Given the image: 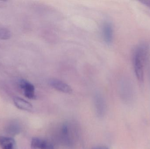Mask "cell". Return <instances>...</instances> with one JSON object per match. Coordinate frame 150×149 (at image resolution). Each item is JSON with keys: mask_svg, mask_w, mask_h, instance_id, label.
<instances>
[{"mask_svg": "<svg viewBox=\"0 0 150 149\" xmlns=\"http://www.w3.org/2000/svg\"><path fill=\"white\" fill-rule=\"evenodd\" d=\"M149 52V48L146 45H139L134 52V66L135 73L138 81L142 82L144 77V68Z\"/></svg>", "mask_w": 150, "mask_h": 149, "instance_id": "cell-1", "label": "cell"}, {"mask_svg": "<svg viewBox=\"0 0 150 149\" xmlns=\"http://www.w3.org/2000/svg\"><path fill=\"white\" fill-rule=\"evenodd\" d=\"M19 86L23 90L24 94L25 97L30 99L36 98L35 87L31 83L25 80H21L19 82Z\"/></svg>", "mask_w": 150, "mask_h": 149, "instance_id": "cell-2", "label": "cell"}, {"mask_svg": "<svg viewBox=\"0 0 150 149\" xmlns=\"http://www.w3.org/2000/svg\"><path fill=\"white\" fill-rule=\"evenodd\" d=\"M49 83L51 87L59 92L67 94L72 92L71 87L62 80L56 79H52L49 80Z\"/></svg>", "mask_w": 150, "mask_h": 149, "instance_id": "cell-3", "label": "cell"}, {"mask_svg": "<svg viewBox=\"0 0 150 149\" xmlns=\"http://www.w3.org/2000/svg\"><path fill=\"white\" fill-rule=\"evenodd\" d=\"M102 31L104 41L107 44L110 45L113 39V28L112 24L109 22L105 23L102 27Z\"/></svg>", "mask_w": 150, "mask_h": 149, "instance_id": "cell-4", "label": "cell"}, {"mask_svg": "<svg viewBox=\"0 0 150 149\" xmlns=\"http://www.w3.org/2000/svg\"><path fill=\"white\" fill-rule=\"evenodd\" d=\"M32 149H54L52 143L39 138H33L31 143Z\"/></svg>", "mask_w": 150, "mask_h": 149, "instance_id": "cell-5", "label": "cell"}, {"mask_svg": "<svg viewBox=\"0 0 150 149\" xmlns=\"http://www.w3.org/2000/svg\"><path fill=\"white\" fill-rule=\"evenodd\" d=\"M0 147L2 149H17L15 140L6 136H0Z\"/></svg>", "mask_w": 150, "mask_h": 149, "instance_id": "cell-6", "label": "cell"}, {"mask_svg": "<svg viewBox=\"0 0 150 149\" xmlns=\"http://www.w3.org/2000/svg\"><path fill=\"white\" fill-rule=\"evenodd\" d=\"M14 104L19 109L25 111L32 110L33 106L30 102L19 97H15L13 99Z\"/></svg>", "mask_w": 150, "mask_h": 149, "instance_id": "cell-7", "label": "cell"}, {"mask_svg": "<svg viewBox=\"0 0 150 149\" xmlns=\"http://www.w3.org/2000/svg\"><path fill=\"white\" fill-rule=\"evenodd\" d=\"M11 36L10 31L7 29L0 28V39L7 40L9 39Z\"/></svg>", "mask_w": 150, "mask_h": 149, "instance_id": "cell-8", "label": "cell"}, {"mask_svg": "<svg viewBox=\"0 0 150 149\" xmlns=\"http://www.w3.org/2000/svg\"><path fill=\"white\" fill-rule=\"evenodd\" d=\"M141 2L143 4L150 9V1H143Z\"/></svg>", "mask_w": 150, "mask_h": 149, "instance_id": "cell-9", "label": "cell"}, {"mask_svg": "<svg viewBox=\"0 0 150 149\" xmlns=\"http://www.w3.org/2000/svg\"><path fill=\"white\" fill-rule=\"evenodd\" d=\"M109 149L108 148H106V147H98V148H96V149Z\"/></svg>", "mask_w": 150, "mask_h": 149, "instance_id": "cell-10", "label": "cell"}]
</instances>
